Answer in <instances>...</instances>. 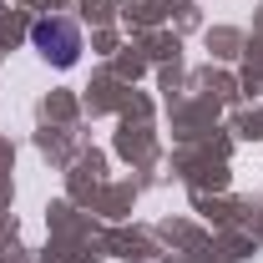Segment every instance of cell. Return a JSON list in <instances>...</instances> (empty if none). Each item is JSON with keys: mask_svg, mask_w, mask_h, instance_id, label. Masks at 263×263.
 I'll list each match as a JSON object with an SVG mask.
<instances>
[{"mask_svg": "<svg viewBox=\"0 0 263 263\" xmlns=\"http://www.w3.org/2000/svg\"><path fill=\"white\" fill-rule=\"evenodd\" d=\"M31 46L56 66V71H71V66L81 61V31H76V21H61V15L35 21L31 26Z\"/></svg>", "mask_w": 263, "mask_h": 263, "instance_id": "cell-1", "label": "cell"}]
</instances>
